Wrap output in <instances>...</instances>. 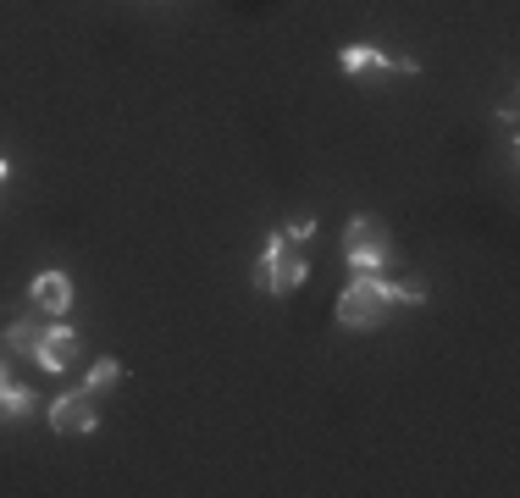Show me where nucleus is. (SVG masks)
<instances>
[{
  "instance_id": "nucleus-1",
  "label": "nucleus",
  "mask_w": 520,
  "mask_h": 498,
  "mask_svg": "<svg viewBox=\"0 0 520 498\" xmlns=\"http://www.w3.org/2000/svg\"><path fill=\"white\" fill-rule=\"evenodd\" d=\"M388 310H393V288L382 277H355L338 294V327H377Z\"/></svg>"
},
{
  "instance_id": "nucleus-2",
  "label": "nucleus",
  "mask_w": 520,
  "mask_h": 498,
  "mask_svg": "<svg viewBox=\"0 0 520 498\" xmlns=\"http://www.w3.org/2000/svg\"><path fill=\"white\" fill-rule=\"evenodd\" d=\"M343 255H349L355 277H377L388 266V227L377 216H355V222L343 227Z\"/></svg>"
},
{
  "instance_id": "nucleus-3",
  "label": "nucleus",
  "mask_w": 520,
  "mask_h": 498,
  "mask_svg": "<svg viewBox=\"0 0 520 498\" xmlns=\"http://www.w3.org/2000/svg\"><path fill=\"white\" fill-rule=\"evenodd\" d=\"M100 415H95V393H67V399L50 404V432H61V438H78V432H95Z\"/></svg>"
},
{
  "instance_id": "nucleus-4",
  "label": "nucleus",
  "mask_w": 520,
  "mask_h": 498,
  "mask_svg": "<svg viewBox=\"0 0 520 498\" xmlns=\"http://www.w3.org/2000/svg\"><path fill=\"white\" fill-rule=\"evenodd\" d=\"M338 67L343 72H421V61L415 56H388V50H377V45H343Z\"/></svg>"
},
{
  "instance_id": "nucleus-5",
  "label": "nucleus",
  "mask_w": 520,
  "mask_h": 498,
  "mask_svg": "<svg viewBox=\"0 0 520 498\" xmlns=\"http://www.w3.org/2000/svg\"><path fill=\"white\" fill-rule=\"evenodd\" d=\"M50 321H56V316H45V310L28 305L23 316H17L12 327H6V349H12V355H28V360H34V355H39V344H45V332H50Z\"/></svg>"
},
{
  "instance_id": "nucleus-6",
  "label": "nucleus",
  "mask_w": 520,
  "mask_h": 498,
  "mask_svg": "<svg viewBox=\"0 0 520 498\" xmlns=\"http://www.w3.org/2000/svg\"><path fill=\"white\" fill-rule=\"evenodd\" d=\"M28 305L45 310V316H67V305H72V283H67V272H39L34 283H28Z\"/></svg>"
},
{
  "instance_id": "nucleus-7",
  "label": "nucleus",
  "mask_w": 520,
  "mask_h": 498,
  "mask_svg": "<svg viewBox=\"0 0 520 498\" xmlns=\"http://www.w3.org/2000/svg\"><path fill=\"white\" fill-rule=\"evenodd\" d=\"M72 355H78V332L67 327V321H50V332H45V344H39V355H34V366H45V371H67L72 366Z\"/></svg>"
},
{
  "instance_id": "nucleus-8",
  "label": "nucleus",
  "mask_w": 520,
  "mask_h": 498,
  "mask_svg": "<svg viewBox=\"0 0 520 498\" xmlns=\"http://www.w3.org/2000/svg\"><path fill=\"white\" fill-rule=\"evenodd\" d=\"M305 277H310V261H305V255H299L294 244H288L283 255H277V261H272V283H266V288H272V294H294V288L305 283Z\"/></svg>"
},
{
  "instance_id": "nucleus-9",
  "label": "nucleus",
  "mask_w": 520,
  "mask_h": 498,
  "mask_svg": "<svg viewBox=\"0 0 520 498\" xmlns=\"http://www.w3.org/2000/svg\"><path fill=\"white\" fill-rule=\"evenodd\" d=\"M28 410H34V393L12 388V382H0V415H28Z\"/></svg>"
},
{
  "instance_id": "nucleus-10",
  "label": "nucleus",
  "mask_w": 520,
  "mask_h": 498,
  "mask_svg": "<svg viewBox=\"0 0 520 498\" xmlns=\"http://www.w3.org/2000/svg\"><path fill=\"white\" fill-rule=\"evenodd\" d=\"M117 377H122V366H117V360H95V366H89V382H83V388H89V393H106V388H117Z\"/></svg>"
},
{
  "instance_id": "nucleus-11",
  "label": "nucleus",
  "mask_w": 520,
  "mask_h": 498,
  "mask_svg": "<svg viewBox=\"0 0 520 498\" xmlns=\"http://www.w3.org/2000/svg\"><path fill=\"white\" fill-rule=\"evenodd\" d=\"M283 238H288V244H310V238H316V216H294V222H288L283 227Z\"/></svg>"
},
{
  "instance_id": "nucleus-12",
  "label": "nucleus",
  "mask_w": 520,
  "mask_h": 498,
  "mask_svg": "<svg viewBox=\"0 0 520 498\" xmlns=\"http://www.w3.org/2000/svg\"><path fill=\"white\" fill-rule=\"evenodd\" d=\"M388 288H393V299H404V305H421V299H426L421 277H399V283H388Z\"/></svg>"
},
{
  "instance_id": "nucleus-13",
  "label": "nucleus",
  "mask_w": 520,
  "mask_h": 498,
  "mask_svg": "<svg viewBox=\"0 0 520 498\" xmlns=\"http://www.w3.org/2000/svg\"><path fill=\"white\" fill-rule=\"evenodd\" d=\"M6 178H12V166H6V161H0V183H6Z\"/></svg>"
},
{
  "instance_id": "nucleus-14",
  "label": "nucleus",
  "mask_w": 520,
  "mask_h": 498,
  "mask_svg": "<svg viewBox=\"0 0 520 498\" xmlns=\"http://www.w3.org/2000/svg\"><path fill=\"white\" fill-rule=\"evenodd\" d=\"M0 382H6V355H0Z\"/></svg>"
}]
</instances>
